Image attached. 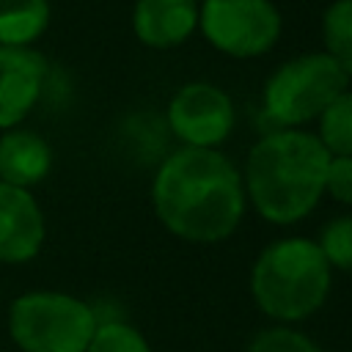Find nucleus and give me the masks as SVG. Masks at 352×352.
<instances>
[{
    "instance_id": "nucleus-16",
    "label": "nucleus",
    "mask_w": 352,
    "mask_h": 352,
    "mask_svg": "<svg viewBox=\"0 0 352 352\" xmlns=\"http://www.w3.org/2000/svg\"><path fill=\"white\" fill-rule=\"evenodd\" d=\"M319 250L330 267L352 270V214L330 220L319 234Z\"/></svg>"
},
{
    "instance_id": "nucleus-7",
    "label": "nucleus",
    "mask_w": 352,
    "mask_h": 352,
    "mask_svg": "<svg viewBox=\"0 0 352 352\" xmlns=\"http://www.w3.org/2000/svg\"><path fill=\"white\" fill-rule=\"evenodd\" d=\"M168 124L184 146L214 148L234 129V104L212 82H187L168 104Z\"/></svg>"
},
{
    "instance_id": "nucleus-2",
    "label": "nucleus",
    "mask_w": 352,
    "mask_h": 352,
    "mask_svg": "<svg viewBox=\"0 0 352 352\" xmlns=\"http://www.w3.org/2000/svg\"><path fill=\"white\" fill-rule=\"evenodd\" d=\"M327 162L330 151L316 135L302 129L270 132L248 154L245 195L264 220L275 226L297 223L324 195Z\"/></svg>"
},
{
    "instance_id": "nucleus-6",
    "label": "nucleus",
    "mask_w": 352,
    "mask_h": 352,
    "mask_svg": "<svg viewBox=\"0 0 352 352\" xmlns=\"http://www.w3.org/2000/svg\"><path fill=\"white\" fill-rule=\"evenodd\" d=\"M198 25L212 47L234 58H256L280 36V14L270 0H204Z\"/></svg>"
},
{
    "instance_id": "nucleus-13",
    "label": "nucleus",
    "mask_w": 352,
    "mask_h": 352,
    "mask_svg": "<svg viewBox=\"0 0 352 352\" xmlns=\"http://www.w3.org/2000/svg\"><path fill=\"white\" fill-rule=\"evenodd\" d=\"M324 52L352 77V0H336L322 16Z\"/></svg>"
},
{
    "instance_id": "nucleus-3",
    "label": "nucleus",
    "mask_w": 352,
    "mask_h": 352,
    "mask_svg": "<svg viewBox=\"0 0 352 352\" xmlns=\"http://www.w3.org/2000/svg\"><path fill=\"white\" fill-rule=\"evenodd\" d=\"M330 264L316 242L286 236L267 245L250 272L256 305L278 322H300L322 308L330 292Z\"/></svg>"
},
{
    "instance_id": "nucleus-15",
    "label": "nucleus",
    "mask_w": 352,
    "mask_h": 352,
    "mask_svg": "<svg viewBox=\"0 0 352 352\" xmlns=\"http://www.w3.org/2000/svg\"><path fill=\"white\" fill-rule=\"evenodd\" d=\"M85 352H151V346L126 322H99Z\"/></svg>"
},
{
    "instance_id": "nucleus-17",
    "label": "nucleus",
    "mask_w": 352,
    "mask_h": 352,
    "mask_svg": "<svg viewBox=\"0 0 352 352\" xmlns=\"http://www.w3.org/2000/svg\"><path fill=\"white\" fill-rule=\"evenodd\" d=\"M248 352H324V349L319 344H314L308 336H302L286 324H278V327L261 330L250 341Z\"/></svg>"
},
{
    "instance_id": "nucleus-12",
    "label": "nucleus",
    "mask_w": 352,
    "mask_h": 352,
    "mask_svg": "<svg viewBox=\"0 0 352 352\" xmlns=\"http://www.w3.org/2000/svg\"><path fill=\"white\" fill-rule=\"evenodd\" d=\"M50 25V0H0V44L30 47Z\"/></svg>"
},
{
    "instance_id": "nucleus-1",
    "label": "nucleus",
    "mask_w": 352,
    "mask_h": 352,
    "mask_svg": "<svg viewBox=\"0 0 352 352\" xmlns=\"http://www.w3.org/2000/svg\"><path fill=\"white\" fill-rule=\"evenodd\" d=\"M245 184L217 148L184 146L157 170L151 201L160 223L187 242H220L245 214Z\"/></svg>"
},
{
    "instance_id": "nucleus-8",
    "label": "nucleus",
    "mask_w": 352,
    "mask_h": 352,
    "mask_svg": "<svg viewBox=\"0 0 352 352\" xmlns=\"http://www.w3.org/2000/svg\"><path fill=\"white\" fill-rule=\"evenodd\" d=\"M47 77L44 58L30 47L0 44V129H14L36 107Z\"/></svg>"
},
{
    "instance_id": "nucleus-14",
    "label": "nucleus",
    "mask_w": 352,
    "mask_h": 352,
    "mask_svg": "<svg viewBox=\"0 0 352 352\" xmlns=\"http://www.w3.org/2000/svg\"><path fill=\"white\" fill-rule=\"evenodd\" d=\"M322 146L330 154H352V91H341L319 116Z\"/></svg>"
},
{
    "instance_id": "nucleus-18",
    "label": "nucleus",
    "mask_w": 352,
    "mask_h": 352,
    "mask_svg": "<svg viewBox=\"0 0 352 352\" xmlns=\"http://www.w3.org/2000/svg\"><path fill=\"white\" fill-rule=\"evenodd\" d=\"M324 192H330L336 201L352 206V154H330Z\"/></svg>"
},
{
    "instance_id": "nucleus-9",
    "label": "nucleus",
    "mask_w": 352,
    "mask_h": 352,
    "mask_svg": "<svg viewBox=\"0 0 352 352\" xmlns=\"http://www.w3.org/2000/svg\"><path fill=\"white\" fill-rule=\"evenodd\" d=\"M44 214L30 190L0 182V261L22 264L44 245Z\"/></svg>"
},
{
    "instance_id": "nucleus-10",
    "label": "nucleus",
    "mask_w": 352,
    "mask_h": 352,
    "mask_svg": "<svg viewBox=\"0 0 352 352\" xmlns=\"http://www.w3.org/2000/svg\"><path fill=\"white\" fill-rule=\"evenodd\" d=\"M135 36L154 50H168L190 38L198 28L195 0H138L132 11Z\"/></svg>"
},
{
    "instance_id": "nucleus-5",
    "label": "nucleus",
    "mask_w": 352,
    "mask_h": 352,
    "mask_svg": "<svg viewBox=\"0 0 352 352\" xmlns=\"http://www.w3.org/2000/svg\"><path fill=\"white\" fill-rule=\"evenodd\" d=\"M346 72L327 52H308L286 60L264 85V107L283 129H297L322 116V110L346 91Z\"/></svg>"
},
{
    "instance_id": "nucleus-4",
    "label": "nucleus",
    "mask_w": 352,
    "mask_h": 352,
    "mask_svg": "<svg viewBox=\"0 0 352 352\" xmlns=\"http://www.w3.org/2000/svg\"><path fill=\"white\" fill-rule=\"evenodd\" d=\"M99 319L63 292H28L11 302L8 333L22 352H85Z\"/></svg>"
},
{
    "instance_id": "nucleus-11",
    "label": "nucleus",
    "mask_w": 352,
    "mask_h": 352,
    "mask_svg": "<svg viewBox=\"0 0 352 352\" xmlns=\"http://www.w3.org/2000/svg\"><path fill=\"white\" fill-rule=\"evenodd\" d=\"M52 168V151L44 138L30 129H6L0 135V182L11 187H33Z\"/></svg>"
}]
</instances>
